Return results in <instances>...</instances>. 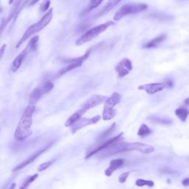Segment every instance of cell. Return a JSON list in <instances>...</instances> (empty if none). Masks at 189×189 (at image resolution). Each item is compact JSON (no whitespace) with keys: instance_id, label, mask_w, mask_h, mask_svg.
Masks as SVG:
<instances>
[{"instance_id":"cell-1","label":"cell","mask_w":189,"mask_h":189,"mask_svg":"<svg viewBox=\"0 0 189 189\" xmlns=\"http://www.w3.org/2000/svg\"><path fill=\"white\" fill-rule=\"evenodd\" d=\"M35 108L34 104H30L24 110V113L19 121L18 127H16L14 137L18 141H24L32 135L33 132L31 130V126L33 123V115L34 113Z\"/></svg>"},{"instance_id":"cell-2","label":"cell","mask_w":189,"mask_h":189,"mask_svg":"<svg viewBox=\"0 0 189 189\" xmlns=\"http://www.w3.org/2000/svg\"><path fill=\"white\" fill-rule=\"evenodd\" d=\"M115 143L107 148V153L109 155H115L121 152L131 151H137L143 154H151L155 151V148L150 145L143 143Z\"/></svg>"},{"instance_id":"cell-3","label":"cell","mask_w":189,"mask_h":189,"mask_svg":"<svg viewBox=\"0 0 189 189\" xmlns=\"http://www.w3.org/2000/svg\"><path fill=\"white\" fill-rule=\"evenodd\" d=\"M52 16H53V10L51 8V9H50L47 11L46 14L37 23L32 24V25L30 26L26 30V31L24 32L22 38L18 41V44L16 45V48L20 47L21 45H22L27 38L30 37L32 35L39 32L41 30L45 28L47 25H48L49 23L51 22Z\"/></svg>"},{"instance_id":"cell-4","label":"cell","mask_w":189,"mask_h":189,"mask_svg":"<svg viewBox=\"0 0 189 189\" xmlns=\"http://www.w3.org/2000/svg\"><path fill=\"white\" fill-rule=\"evenodd\" d=\"M121 101V94L118 92H114L110 97L105 101V105L103 111L102 118L104 120H109L116 115V110L115 106L118 104Z\"/></svg>"},{"instance_id":"cell-5","label":"cell","mask_w":189,"mask_h":189,"mask_svg":"<svg viewBox=\"0 0 189 189\" xmlns=\"http://www.w3.org/2000/svg\"><path fill=\"white\" fill-rule=\"evenodd\" d=\"M115 23L113 22H108L106 23L101 24L100 25L96 26V27H93V28L89 30L88 31H87L83 36H81L80 37L78 38L76 41V45H82L84 44H86L89 41H90L91 40H92L93 38L98 37L100 34H101L103 32H104L106 30H107L110 26L114 25Z\"/></svg>"},{"instance_id":"cell-6","label":"cell","mask_w":189,"mask_h":189,"mask_svg":"<svg viewBox=\"0 0 189 189\" xmlns=\"http://www.w3.org/2000/svg\"><path fill=\"white\" fill-rule=\"evenodd\" d=\"M148 9L146 4H127L124 5L115 13L114 16V20L119 21L123 17L129 14H135L141 13Z\"/></svg>"},{"instance_id":"cell-7","label":"cell","mask_w":189,"mask_h":189,"mask_svg":"<svg viewBox=\"0 0 189 189\" xmlns=\"http://www.w3.org/2000/svg\"><path fill=\"white\" fill-rule=\"evenodd\" d=\"M54 87L53 83L51 81H46L40 87L35 88L30 94V102L31 104H35L38 102L44 94L49 93Z\"/></svg>"},{"instance_id":"cell-8","label":"cell","mask_w":189,"mask_h":189,"mask_svg":"<svg viewBox=\"0 0 189 189\" xmlns=\"http://www.w3.org/2000/svg\"><path fill=\"white\" fill-rule=\"evenodd\" d=\"M107 98H108L106 97V96L101 95V94H94V95L91 96L90 98L87 99V101L82 104L80 109L85 114L86 112L88 111L89 109L95 107V106H98L99 104L105 102Z\"/></svg>"},{"instance_id":"cell-9","label":"cell","mask_w":189,"mask_h":189,"mask_svg":"<svg viewBox=\"0 0 189 189\" xmlns=\"http://www.w3.org/2000/svg\"><path fill=\"white\" fill-rule=\"evenodd\" d=\"M101 120V116L97 115L92 118H80L79 120H77L73 125L71 126V130L73 134H75L77 131L80 130L82 128H84L89 125L92 124H95L96 123Z\"/></svg>"},{"instance_id":"cell-10","label":"cell","mask_w":189,"mask_h":189,"mask_svg":"<svg viewBox=\"0 0 189 189\" xmlns=\"http://www.w3.org/2000/svg\"><path fill=\"white\" fill-rule=\"evenodd\" d=\"M123 134V132L120 133V134H118V135L115 136V137H114L113 138H112V139L109 140V141L104 142V143H103L101 145H99V146H98L97 147H95V148H94L92 151H91L90 153L87 154V155L86 156L85 159L86 160H87V159L90 158L91 157L93 156L94 155H95L96 153H98V152H101V151H103V150H105L106 149V148H109L110 146H112V145L115 144V143H118V142L120 141V140L121 139L122 137V135Z\"/></svg>"},{"instance_id":"cell-11","label":"cell","mask_w":189,"mask_h":189,"mask_svg":"<svg viewBox=\"0 0 189 189\" xmlns=\"http://www.w3.org/2000/svg\"><path fill=\"white\" fill-rule=\"evenodd\" d=\"M132 70V63L128 59H123L115 66V71L118 74L120 78H123L127 76L129 72Z\"/></svg>"},{"instance_id":"cell-12","label":"cell","mask_w":189,"mask_h":189,"mask_svg":"<svg viewBox=\"0 0 189 189\" xmlns=\"http://www.w3.org/2000/svg\"><path fill=\"white\" fill-rule=\"evenodd\" d=\"M167 87L166 82H162V83H152L147 84L141 85L138 87V90L146 91L148 94H153L157 93V92H160L163 89Z\"/></svg>"},{"instance_id":"cell-13","label":"cell","mask_w":189,"mask_h":189,"mask_svg":"<svg viewBox=\"0 0 189 189\" xmlns=\"http://www.w3.org/2000/svg\"><path fill=\"white\" fill-rule=\"evenodd\" d=\"M52 146V143H50V144L47 145V146H45V148H41V149L38 150V152H36V153L33 154V155H31L30 157H29V158H27V160H25L24 161V162H22V163H20L19 165H18L17 166H16V167L13 169V171H18L19 170H21L22 169H23V168L25 167V166H28L29 164H30L31 162H33V161H34L36 159H37L38 157L40 156V155H41L42 154L44 153V152H45L47 151V149H48L49 148H50V146Z\"/></svg>"},{"instance_id":"cell-14","label":"cell","mask_w":189,"mask_h":189,"mask_svg":"<svg viewBox=\"0 0 189 189\" xmlns=\"http://www.w3.org/2000/svg\"><path fill=\"white\" fill-rule=\"evenodd\" d=\"M28 53H30V51L27 48H25L24 51H22L19 55L16 57L14 61H13V63L11 64V66H10V70H11L12 72H16L18 70L19 67L22 65L24 59H25L26 55Z\"/></svg>"},{"instance_id":"cell-15","label":"cell","mask_w":189,"mask_h":189,"mask_svg":"<svg viewBox=\"0 0 189 189\" xmlns=\"http://www.w3.org/2000/svg\"><path fill=\"white\" fill-rule=\"evenodd\" d=\"M20 4H21V0H16V1L15 2L13 8H12L11 10H10V12L9 15H8V18L5 19V21L4 20V19L2 20V26H1L2 31L3 30V29H4V27H5V26L8 24V22L12 20V19L15 18V16L16 14L17 11H18Z\"/></svg>"},{"instance_id":"cell-16","label":"cell","mask_w":189,"mask_h":189,"mask_svg":"<svg viewBox=\"0 0 189 189\" xmlns=\"http://www.w3.org/2000/svg\"><path fill=\"white\" fill-rule=\"evenodd\" d=\"M123 163L124 160L123 159H115V160H112L110 162L109 167L105 171V174L107 177H110L113 174L114 171L121 167L123 165Z\"/></svg>"},{"instance_id":"cell-17","label":"cell","mask_w":189,"mask_h":189,"mask_svg":"<svg viewBox=\"0 0 189 189\" xmlns=\"http://www.w3.org/2000/svg\"><path fill=\"white\" fill-rule=\"evenodd\" d=\"M166 38V34H162L160 36H157L153 39H152L151 41H148V43H146L144 45L145 48H154V47H157L160 45V43H162Z\"/></svg>"},{"instance_id":"cell-18","label":"cell","mask_w":189,"mask_h":189,"mask_svg":"<svg viewBox=\"0 0 189 189\" xmlns=\"http://www.w3.org/2000/svg\"><path fill=\"white\" fill-rule=\"evenodd\" d=\"M84 114V113L81 110L78 109V111H76V112L73 114V115H72L71 116L68 118V120H66L65 124H64L65 127H71L72 125H73V124L76 123L77 120H78L80 118H82Z\"/></svg>"},{"instance_id":"cell-19","label":"cell","mask_w":189,"mask_h":189,"mask_svg":"<svg viewBox=\"0 0 189 189\" xmlns=\"http://www.w3.org/2000/svg\"><path fill=\"white\" fill-rule=\"evenodd\" d=\"M175 114H176L177 116L178 117V118H179L181 121L185 122L187 118H188L189 111L187 109H185V108L180 107L175 110Z\"/></svg>"},{"instance_id":"cell-20","label":"cell","mask_w":189,"mask_h":189,"mask_svg":"<svg viewBox=\"0 0 189 189\" xmlns=\"http://www.w3.org/2000/svg\"><path fill=\"white\" fill-rule=\"evenodd\" d=\"M83 64L82 62H73V63H70L66 67L63 68V69L59 73V76H62V75H64V73H67V72L76 69L77 67H79V66H81V64Z\"/></svg>"},{"instance_id":"cell-21","label":"cell","mask_w":189,"mask_h":189,"mask_svg":"<svg viewBox=\"0 0 189 189\" xmlns=\"http://www.w3.org/2000/svg\"><path fill=\"white\" fill-rule=\"evenodd\" d=\"M90 50L87 51V52L82 56L76 58V59H65V60H63V62L67 63V64H70V63H73V62H85L87 59H88L89 56L90 55Z\"/></svg>"},{"instance_id":"cell-22","label":"cell","mask_w":189,"mask_h":189,"mask_svg":"<svg viewBox=\"0 0 189 189\" xmlns=\"http://www.w3.org/2000/svg\"><path fill=\"white\" fill-rule=\"evenodd\" d=\"M152 133V130L150 129V128L146 124L143 123L140 127L139 129H138L137 132V135L141 136L142 137H145L146 136H148Z\"/></svg>"},{"instance_id":"cell-23","label":"cell","mask_w":189,"mask_h":189,"mask_svg":"<svg viewBox=\"0 0 189 189\" xmlns=\"http://www.w3.org/2000/svg\"><path fill=\"white\" fill-rule=\"evenodd\" d=\"M148 119H149L152 122H154V123H160V124H165V125H167V124H171V123H172V120H171V119L167 118H161V117L152 116Z\"/></svg>"},{"instance_id":"cell-24","label":"cell","mask_w":189,"mask_h":189,"mask_svg":"<svg viewBox=\"0 0 189 189\" xmlns=\"http://www.w3.org/2000/svg\"><path fill=\"white\" fill-rule=\"evenodd\" d=\"M38 36H34V37L31 38V40L30 41V42L27 45L26 48L29 50L30 52H34L36 51V49H37V46H38Z\"/></svg>"},{"instance_id":"cell-25","label":"cell","mask_w":189,"mask_h":189,"mask_svg":"<svg viewBox=\"0 0 189 189\" xmlns=\"http://www.w3.org/2000/svg\"><path fill=\"white\" fill-rule=\"evenodd\" d=\"M120 1H121V0H109L108 2L106 3V5H105L104 10L101 12V13H106V12H108L112 9H113L116 5H118V3L120 2Z\"/></svg>"},{"instance_id":"cell-26","label":"cell","mask_w":189,"mask_h":189,"mask_svg":"<svg viewBox=\"0 0 189 189\" xmlns=\"http://www.w3.org/2000/svg\"><path fill=\"white\" fill-rule=\"evenodd\" d=\"M104 0H90V5H89L88 8L87 10H85V11L82 14H84V13H87L89 12H90L91 10H92L94 8H98L101 3L103 2Z\"/></svg>"},{"instance_id":"cell-27","label":"cell","mask_w":189,"mask_h":189,"mask_svg":"<svg viewBox=\"0 0 189 189\" xmlns=\"http://www.w3.org/2000/svg\"><path fill=\"white\" fill-rule=\"evenodd\" d=\"M37 177H38V174H33V175H32V176L27 177L26 178L25 180H24V183H22V185L20 187V188L21 189L27 188V187H28L29 185H30V183H33V182L34 181V180H36Z\"/></svg>"},{"instance_id":"cell-28","label":"cell","mask_w":189,"mask_h":189,"mask_svg":"<svg viewBox=\"0 0 189 189\" xmlns=\"http://www.w3.org/2000/svg\"><path fill=\"white\" fill-rule=\"evenodd\" d=\"M136 185L137 186L141 187V186H144V185H147L148 187H153L155 185V183L153 181H151V180H146L143 179H138L136 180L135 183Z\"/></svg>"},{"instance_id":"cell-29","label":"cell","mask_w":189,"mask_h":189,"mask_svg":"<svg viewBox=\"0 0 189 189\" xmlns=\"http://www.w3.org/2000/svg\"><path fill=\"white\" fill-rule=\"evenodd\" d=\"M115 126H116V123H114L112 125L111 127H110L109 129H107V130L105 131V132H103L102 134H101V135L99 136V139L102 140V139H104V138H106V137H108V136H109V134L113 132V130L115 129Z\"/></svg>"},{"instance_id":"cell-30","label":"cell","mask_w":189,"mask_h":189,"mask_svg":"<svg viewBox=\"0 0 189 189\" xmlns=\"http://www.w3.org/2000/svg\"><path fill=\"white\" fill-rule=\"evenodd\" d=\"M149 17L150 18L158 19V20H160V21H167L171 19V17L169 16L160 15V14H151L149 16Z\"/></svg>"},{"instance_id":"cell-31","label":"cell","mask_w":189,"mask_h":189,"mask_svg":"<svg viewBox=\"0 0 189 189\" xmlns=\"http://www.w3.org/2000/svg\"><path fill=\"white\" fill-rule=\"evenodd\" d=\"M52 164V161H47V162H43L41 165L38 167V171H43L46 170L47 169H48L50 166Z\"/></svg>"},{"instance_id":"cell-32","label":"cell","mask_w":189,"mask_h":189,"mask_svg":"<svg viewBox=\"0 0 189 189\" xmlns=\"http://www.w3.org/2000/svg\"><path fill=\"white\" fill-rule=\"evenodd\" d=\"M130 174V172L129 171H128V172H125V173H123V174H121L120 175V177H119V182H120V183H124L126 181H127V178L129 177V175Z\"/></svg>"},{"instance_id":"cell-33","label":"cell","mask_w":189,"mask_h":189,"mask_svg":"<svg viewBox=\"0 0 189 189\" xmlns=\"http://www.w3.org/2000/svg\"><path fill=\"white\" fill-rule=\"evenodd\" d=\"M50 0H47V1L44 3L42 6H41V10H42L43 12L47 11V10H48L49 8H50Z\"/></svg>"},{"instance_id":"cell-34","label":"cell","mask_w":189,"mask_h":189,"mask_svg":"<svg viewBox=\"0 0 189 189\" xmlns=\"http://www.w3.org/2000/svg\"><path fill=\"white\" fill-rule=\"evenodd\" d=\"M5 49H6V45H3L2 46L1 50H0V54H1V56H0V58H1V59H2L3 55H4V53H5Z\"/></svg>"},{"instance_id":"cell-35","label":"cell","mask_w":189,"mask_h":189,"mask_svg":"<svg viewBox=\"0 0 189 189\" xmlns=\"http://www.w3.org/2000/svg\"><path fill=\"white\" fill-rule=\"evenodd\" d=\"M182 184L184 185V186H189V177L185 178V179L183 180V181H182Z\"/></svg>"},{"instance_id":"cell-36","label":"cell","mask_w":189,"mask_h":189,"mask_svg":"<svg viewBox=\"0 0 189 189\" xmlns=\"http://www.w3.org/2000/svg\"><path fill=\"white\" fill-rule=\"evenodd\" d=\"M40 0H32V1L30 2V6H32V5H34L35 4H36V3L38 2Z\"/></svg>"},{"instance_id":"cell-37","label":"cell","mask_w":189,"mask_h":189,"mask_svg":"<svg viewBox=\"0 0 189 189\" xmlns=\"http://www.w3.org/2000/svg\"><path fill=\"white\" fill-rule=\"evenodd\" d=\"M185 104H186V105H189V98H187V99H185Z\"/></svg>"},{"instance_id":"cell-38","label":"cell","mask_w":189,"mask_h":189,"mask_svg":"<svg viewBox=\"0 0 189 189\" xmlns=\"http://www.w3.org/2000/svg\"><path fill=\"white\" fill-rule=\"evenodd\" d=\"M13 2V0H9V5H12Z\"/></svg>"}]
</instances>
